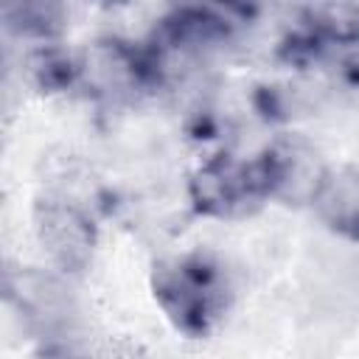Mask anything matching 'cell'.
I'll return each instance as SVG.
<instances>
[{
  "label": "cell",
  "mask_w": 359,
  "mask_h": 359,
  "mask_svg": "<svg viewBox=\"0 0 359 359\" xmlns=\"http://www.w3.org/2000/svg\"><path fill=\"white\" fill-rule=\"evenodd\" d=\"M320 219L342 238L359 241V171L356 168H325L314 196Z\"/></svg>",
  "instance_id": "3957f363"
},
{
  "label": "cell",
  "mask_w": 359,
  "mask_h": 359,
  "mask_svg": "<svg viewBox=\"0 0 359 359\" xmlns=\"http://www.w3.org/2000/svg\"><path fill=\"white\" fill-rule=\"evenodd\" d=\"M154 297L180 331L205 334L222 311L224 286L210 261L202 255H188L157 269Z\"/></svg>",
  "instance_id": "6da1fadb"
},
{
  "label": "cell",
  "mask_w": 359,
  "mask_h": 359,
  "mask_svg": "<svg viewBox=\"0 0 359 359\" xmlns=\"http://www.w3.org/2000/svg\"><path fill=\"white\" fill-rule=\"evenodd\" d=\"M39 238L48 250V255L62 269H81L90 261L93 250V227L84 219L81 210L62 202H45L39 208Z\"/></svg>",
  "instance_id": "7a4b0ae2"
}]
</instances>
